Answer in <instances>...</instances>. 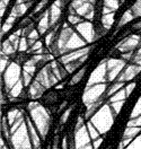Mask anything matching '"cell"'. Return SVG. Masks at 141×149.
<instances>
[{
  "label": "cell",
  "instance_id": "4316f807",
  "mask_svg": "<svg viewBox=\"0 0 141 149\" xmlns=\"http://www.w3.org/2000/svg\"><path fill=\"white\" fill-rule=\"evenodd\" d=\"M14 23H15V17H13V16H9V18L6 20L5 25L2 26V29H1V36H2L5 33H7V32H8V31L10 29V28L13 27Z\"/></svg>",
  "mask_w": 141,
  "mask_h": 149
},
{
  "label": "cell",
  "instance_id": "f35d334b",
  "mask_svg": "<svg viewBox=\"0 0 141 149\" xmlns=\"http://www.w3.org/2000/svg\"><path fill=\"white\" fill-rule=\"evenodd\" d=\"M134 87H135V83H130V84L125 85V91H126L128 97H129V95L132 93V91L134 89Z\"/></svg>",
  "mask_w": 141,
  "mask_h": 149
},
{
  "label": "cell",
  "instance_id": "277c9868",
  "mask_svg": "<svg viewBox=\"0 0 141 149\" xmlns=\"http://www.w3.org/2000/svg\"><path fill=\"white\" fill-rule=\"evenodd\" d=\"M107 89H108V86L106 85V83L87 86L83 94V102L86 105V107H89L90 105L98 102L101 98L105 97Z\"/></svg>",
  "mask_w": 141,
  "mask_h": 149
},
{
  "label": "cell",
  "instance_id": "ba28073f",
  "mask_svg": "<svg viewBox=\"0 0 141 149\" xmlns=\"http://www.w3.org/2000/svg\"><path fill=\"white\" fill-rule=\"evenodd\" d=\"M107 81V60H103L89 76L87 86L105 84Z\"/></svg>",
  "mask_w": 141,
  "mask_h": 149
},
{
  "label": "cell",
  "instance_id": "7402d4cb",
  "mask_svg": "<svg viewBox=\"0 0 141 149\" xmlns=\"http://www.w3.org/2000/svg\"><path fill=\"white\" fill-rule=\"evenodd\" d=\"M125 87V83H122V81H115L112 86H108V89H107V92H106V97L107 98H110L112 95L116 93V92H119L120 89H122Z\"/></svg>",
  "mask_w": 141,
  "mask_h": 149
},
{
  "label": "cell",
  "instance_id": "5b68a950",
  "mask_svg": "<svg viewBox=\"0 0 141 149\" xmlns=\"http://www.w3.org/2000/svg\"><path fill=\"white\" fill-rule=\"evenodd\" d=\"M22 74L23 71L19 63H17L16 61L10 62L8 68L2 74V84H5L6 93H9L11 88L22 79Z\"/></svg>",
  "mask_w": 141,
  "mask_h": 149
},
{
  "label": "cell",
  "instance_id": "603a6c76",
  "mask_svg": "<svg viewBox=\"0 0 141 149\" xmlns=\"http://www.w3.org/2000/svg\"><path fill=\"white\" fill-rule=\"evenodd\" d=\"M113 23H114V13H110V14H105L103 15L102 18V25H103V29L108 31L112 27Z\"/></svg>",
  "mask_w": 141,
  "mask_h": 149
},
{
  "label": "cell",
  "instance_id": "f546056e",
  "mask_svg": "<svg viewBox=\"0 0 141 149\" xmlns=\"http://www.w3.org/2000/svg\"><path fill=\"white\" fill-rule=\"evenodd\" d=\"M85 72H86V69L85 68H83L81 70H79L77 74L71 78V81H70V85L72 86V85H75V84H77V83H79L81 79H83V77H84V74H85Z\"/></svg>",
  "mask_w": 141,
  "mask_h": 149
},
{
  "label": "cell",
  "instance_id": "e575fe53",
  "mask_svg": "<svg viewBox=\"0 0 141 149\" xmlns=\"http://www.w3.org/2000/svg\"><path fill=\"white\" fill-rule=\"evenodd\" d=\"M8 56H5V54H1V74L5 72V70L8 68Z\"/></svg>",
  "mask_w": 141,
  "mask_h": 149
},
{
  "label": "cell",
  "instance_id": "4fadbf2b",
  "mask_svg": "<svg viewBox=\"0 0 141 149\" xmlns=\"http://www.w3.org/2000/svg\"><path fill=\"white\" fill-rule=\"evenodd\" d=\"M141 71V65H126L123 71L119 74V77L116 78V81H122V83H125L128 80H131L134 77H137L138 74H140Z\"/></svg>",
  "mask_w": 141,
  "mask_h": 149
},
{
  "label": "cell",
  "instance_id": "5bb4252c",
  "mask_svg": "<svg viewBox=\"0 0 141 149\" xmlns=\"http://www.w3.org/2000/svg\"><path fill=\"white\" fill-rule=\"evenodd\" d=\"M26 123H27L29 137H31L32 143H33V148L40 149L41 148V139H42V137L40 136L38 131H36L38 129H36V127L33 124V121H32L31 118H26Z\"/></svg>",
  "mask_w": 141,
  "mask_h": 149
},
{
  "label": "cell",
  "instance_id": "ab89813d",
  "mask_svg": "<svg viewBox=\"0 0 141 149\" xmlns=\"http://www.w3.org/2000/svg\"><path fill=\"white\" fill-rule=\"evenodd\" d=\"M102 142H103V139L102 138H98V139H96L93 142V146H94V149H98L99 148V146L102 145Z\"/></svg>",
  "mask_w": 141,
  "mask_h": 149
},
{
  "label": "cell",
  "instance_id": "9c48e42d",
  "mask_svg": "<svg viewBox=\"0 0 141 149\" xmlns=\"http://www.w3.org/2000/svg\"><path fill=\"white\" fill-rule=\"evenodd\" d=\"M35 79L38 80V83H41V84L43 85L45 88H50V87H52L53 85H56L59 81L58 77L52 71L50 63L41 69V71L38 74Z\"/></svg>",
  "mask_w": 141,
  "mask_h": 149
},
{
  "label": "cell",
  "instance_id": "9a60e30c",
  "mask_svg": "<svg viewBox=\"0 0 141 149\" xmlns=\"http://www.w3.org/2000/svg\"><path fill=\"white\" fill-rule=\"evenodd\" d=\"M45 89L47 88L35 79L32 84L28 86V96L32 100H38V98H40L44 94Z\"/></svg>",
  "mask_w": 141,
  "mask_h": 149
},
{
  "label": "cell",
  "instance_id": "8992f818",
  "mask_svg": "<svg viewBox=\"0 0 141 149\" xmlns=\"http://www.w3.org/2000/svg\"><path fill=\"white\" fill-rule=\"evenodd\" d=\"M141 47V37L138 34H132L130 36L123 38L121 42L116 44V50L122 53L128 52H135Z\"/></svg>",
  "mask_w": 141,
  "mask_h": 149
},
{
  "label": "cell",
  "instance_id": "52a82bcc",
  "mask_svg": "<svg viewBox=\"0 0 141 149\" xmlns=\"http://www.w3.org/2000/svg\"><path fill=\"white\" fill-rule=\"evenodd\" d=\"M76 31L79 33V35L87 42V44H90L95 42L99 35L97 34L96 29L94 28L90 22H81L76 25Z\"/></svg>",
  "mask_w": 141,
  "mask_h": 149
},
{
  "label": "cell",
  "instance_id": "6da1fadb",
  "mask_svg": "<svg viewBox=\"0 0 141 149\" xmlns=\"http://www.w3.org/2000/svg\"><path fill=\"white\" fill-rule=\"evenodd\" d=\"M28 110H29L31 119L34 123V125L36 127L40 136L42 137V139H45L49 129H50V122H51L49 112L45 110V107H43L38 102L29 103Z\"/></svg>",
  "mask_w": 141,
  "mask_h": 149
},
{
  "label": "cell",
  "instance_id": "cb8c5ba5",
  "mask_svg": "<svg viewBox=\"0 0 141 149\" xmlns=\"http://www.w3.org/2000/svg\"><path fill=\"white\" fill-rule=\"evenodd\" d=\"M128 98V95H126V91H125V87L120 89L119 92L112 95L110 98H108V103H113V102H119V101H125Z\"/></svg>",
  "mask_w": 141,
  "mask_h": 149
},
{
  "label": "cell",
  "instance_id": "7bdbcfd3",
  "mask_svg": "<svg viewBox=\"0 0 141 149\" xmlns=\"http://www.w3.org/2000/svg\"><path fill=\"white\" fill-rule=\"evenodd\" d=\"M62 149H67V138L63 139V143H62Z\"/></svg>",
  "mask_w": 141,
  "mask_h": 149
},
{
  "label": "cell",
  "instance_id": "d590c367",
  "mask_svg": "<svg viewBox=\"0 0 141 149\" xmlns=\"http://www.w3.org/2000/svg\"><path fill=\"white\" fill-rule=\"evenodd\" d=\"M68 20H69L70 24H72V25H77V24H79V23L83 22V19L80 18L79 16H77V14H71V15L68 17Z\"/></svg>",
  "mask_w": 141,
  "mask_h": 149
},
{
  "label": "cell",
  "instance_id": "484cf974",
  "mask_svg": "<svg viewBox=\"0 0 141 149\" xmlns=\"http://www.w3.org/2000/svg\"><path fill=\"white\" fill-rule=\"evenodd\" d=\"M20 114H22V112L19 111V110H17V109H14V110L9 111L8 115H7V120H8V123H9L10 127L17 121V119L20 116Z\"/></svg>",
  "mask_w": 141,
  "mask_h": 149
},
{
  "label": "cell",
  "instance_id": "8d00e7d4",
  "mask_svg": "<svg viewBox=\"0 0 141 149\" xmlns=\"http://www.w3.org/2000/svg\"><path fill=\"white\" fill-rule=\"evenodd\" d=\"M42 47H43V44H42V42H41V41L38 40V42H36V43H35V44H34L33 47H31L29 49H28V51H29V52H33V53H34V52H36V51H38V50H41Z\"/></svg>",
  "mask_w": 141,
  "mask_h": 149
},
{
  "label": "cell",
  "instance_id": "8fae6325",
  "mask_svg": "<svg viewBox=\"0 0 141 149\" xmlns=\"http://www.w3.org/2000/svg\"><path fill=\"white\" fill-rule=\"evenodd\" d=\"M74 141H75V146L76 149H80L92 143V138H90V134L88 132L87 129V125L85 124L81 128L79 129H75V137H74Z\"/></svg>",
  "mask_w": 141,
  "mask_h": 149
},
{
  "label": "cell",
  "instance_id": "ac0fdd59",
  "mask_svg": "<svg viewBox=\"0 0 141 149\" xmlns=\"http://www.w3.org/2000/svg\"><path fill=\"white\" fill-rule=\"evenodd\" d=\"M140 133H141V127H126V129L123 132L122 138H125V139H134Z\"/></svg>",
  "mask_w": 141,
  "mask_h": 149
},
{
  "label": "cell",
  "instance_id": "ffe728a7",
  "mask_svg": "<svg viewBox=\"0 0 141 149\" xmlns=\"http://www.w3.org/2000/svg\"><path fill=\"white\" fill-rule=\"evenodd\" d=\"M17 50L15 49V47L13 45V43L10 42L9 40H6L2 42V47H1V54H5V56H11L16 52Z\"/></svg>",
  "mask_w": 141,
  "mask_h": 149
},
{
  "label": "cell",
  "instance_id": "1f68e13d",
  "mask_svg": "<svg viewBox=\"0 0 141 149\" xmlns=\"http://www.w3.org/2000/svg\"><path fill=\"white\" fill-rule=\"evenodd\" d=\"M131 10H132V13H133L134 18L141 17V0H137V2L132 6Z\"/></svg>",
  "mask_w": 141,
  "mask_h": 149
},
{
  "label": "cell",
  "instance_id": "d6a6232c",
  "mask_svg": "<svg viewBox=\"0 0 141 149\" xmlns=\"http://www.w3.org/2000/svg\"><path fill=\"white\" fill-rule=\"evenodd\" d=\"M124 102H125V101H119V102L110 103V105H111V107H112V110L115 115H117V114L120 113V111L122 110V106H123V104H124Z\"/></svg>",
  "mask_w": 141,
  "mask_h": 149
},
{
  "label": "cell",
  "instance_id": "d6986e66",
  "mask_svg": "<svg viewBox=\"0 0 141 149\" xmlns=\"http://www.w3.org/2000/svg\"><path fill=\"white\" fill-rule=\"evenodd\" d=\"M24 87H25V86H24V83H23V80L20 79L18 83L11 88V91H10L9 93H8L10 100L22 96V95H23V91H24Z\"/></svg>",
  "mask_w": 141,
  "mask_h": 149
},
{
  "label": "cell",
  "instance_id": "74e56055",
  "mask_svg": "<svg viewBox=\"0 0 141 149\" xmlns=\"http://www.w3.org/2000/svg\"><path fill=\"white\" fill-rule=\"evenodd\" d=\"M71 111H72V107H69L67 111H65V113H63V115L61 116V120H60V122H61V124H63V123H66V121L68 120V118H69V115H70V113H71Z\"/></svg>",
  "mask_w": 141,
  "mask_h": 149
},
{
  "label": "cell",
  "instance_id": "4dcf8cb0",
  "mask_svg": "<svg viewBox=\"0 0 141 149\" xmlns=\"http://www.w3.org/2000/svg\"><path fill=\"white\" fill-rule=\"evenodd\" d=\"M28 49H29V47H28L27 36H22L20 37V41H19L18 51L19 52H25V51H27Z\"/></svg>",
  "mask_w": 141,
  "mask_h": 149
},
{
  "label": "cell",
  "instance_id": "b9f144b4",
  "mask_svg": "<svg viewBox=\"0 0 141 149\" xmlns=\"http://www.w3.org/2000/svg\"><path fill=\"white\" fill-rule=\"evenodd\" d=\"M33 2V0H17V2L16 3H32Z\"/></svg>",
  "mask_w": 141,
  "mask_h": 149
},
{
  "label": "cell",
  "instance_id": "836d02e7",
  "mask_svg": "<svg viewBox=\"0 0 141 149\" xmlns=\"http://www.w3.org/2000/svg\"><path fill=\"white\" fill-rule=\"evenodd\" d=\"M32 78H33V74L23 70V74H22V80L24 83V86L25 87H28L31 85V81H32Z\"/></svg>",
  "mask_w": 141,
  "mask_h": 149
},
{
  "label": "cell",
  "instance_id": "f1b7e54d",
  "mask_svg": "<svg viewBox=\"0 0 141 149\" xmlns=\"http://www.w3.org/2000/svg\"><path fill=\"white\" fill-rule=\"evenodd\" d=\"M138 116H141V97L138 100V102L134 105V107L131 112V119L138 118Z\"/></svg>",
  "mask_w": 141,
  "mask_h": 149
},
{
  "label": "cell",
  "instance_id": "3957f363",
  "mask_svg": "<svg viewBox=\"0 0 141 149\" xmlns=\"http://www.w3.org/2000/svg\"><path fill=\"white\" fill-rule=\"evenodd\" d=\"M9 148L10 149H34L33 143L29 137L26 119L20 124L17 130L10 133L9 139Z\"/></svg>",
  "mask_w": 141,
  "mask_h": 149
},
{
  "label": "cell",
  "instance_id": "d4e9b609",
  "mask_svg": "<svg viewBox=\"0 0 141 149\" xmlns=\"http://www.w3.org/2000/svg\"><path fill=\"white\" fill-rule=\"evenodd\" d=\"M86 125H87V129H88V132H89V134H90V138L93 141H95L96 139H98V138H101V133L98 132V130L96 129L94 127V124L92 123L90 121H88L86 123Z\"/></svg>",
  "mask_w": 141,
  "mask_h": 149
},
{
  "label": "cell",
  "instance_id": "7a4b0ae2",
  "mask_svg": "<svg viewBox=\"0 0 141 149\" xmlns=\"http://www.w3.org/2000/svg\"><path fill=\"white\" fill-rule=\"evenodd\" d=\"M115 118L116 115L114 114L110 103H104L102 107L89 119V121L94 124L101 134H105L112 128Z\"/></svg>",
  "mask_w": 141,
  "mask_h": 149
},
{
  "label": "cell",
  "instance_id": "60d3db41",
  "mask_svg": "<svg viewBox=\"0 0 141 149\" xmlns=\"http://www.w3.org/2000/svg\"><path fill=\"white\" fill-rule=\"evenodd\" d=\"M133 29H135V31H139V32H141V22L137 23V24H134V25H133Z\"/></svg>",
  "mask_w": 141,
  "mask_h": 149
},
{
  "label": "cell",
  "instance_id": "30bf717a",
  "mask_svg": "<svg viewBox=\"0 0 141 149\" xmlns=\"http://www.w3.org/2000/svg\"><path fill=\"white\" fill-rule=\"evenodd\" d=\"M126 67V61L123 59H107V80L113 81Z\"/></svg>",
  "mask_w": 141,
  "mask_h": 149
},
{
  "label": "cell",
  "instance_id": "7c38bea8",
  "mask_svg": "<svg viewBox=\"0 0 141 149\" xmlns=\"http://www.w3.org/2000/svg\"><path fill=\"white\" fill-rule=\"evenodd\" d=\"M90 50H92L90 47H83V49H79V50H76V51H72V52H69L67 54L61 56L60 62L62 65H68L70 62H75L77 60H79L81 56H86V54H89L90 53Z\"/></svg>",
  "mask_w": 141,
  "mask_h": 149
},
{
  "label": "cell",
  "instance_id": "44dd1931",
  "mask_svg": "<svg viewBox=\"0 0 141 149\" xmlns=\"http://www.w3.org/2000/svg\"><path fill=\"white\" fill-rule=\"evenodd\" d=\"M134 18V16H133V13H132L131 9L126 10L124 14L122 15V17L121 19L119 20V24H117V26H116V29H120V28L124 26L125 24H128V23H130L132 19Z\"/></svg>",
  "mask_w": 141,
  "mask_h": 149
},
{
  "label": "cell",
  "instance_id": "e0dca14e",
  "mask_svg": "<svg viewBox=\"0 0 141 149\" xmlns=\"http://www.w3.org/2000/svg\"><path fill=\"white\" fill-rule=\"evenodd\" d=\"M50 28H51V19H50V11L47 10L45 14H43V16L40 19L38 31L41 35H43Z\"/></svg>",
  "mask_w": 141,
  "mask_h": 149
},
{
  "label": "cell",
  "instance_id": "83f0119b",
  "mask_svg": "<svg viewBox=\"0 0 141 149\" xmlns=\"http://www.w3.org/2000/svg\"><path fill=\"white\" fill-rule=\"evenodd\" d=\"M125 149H141V133L132 140L131 143Z\"/></svg>",
  "mask_w": 141,
  "mask_h": 149
},
{
  "label": "cell",
  "instance_id": "2e32d148",
  "mask_svg": "<svg viewBox=\"0 0 141 149\" xmlns=\"http://www.w3.org/2000/svg\"><path fill=\"white\" fill-rule=\"evenodd\" d=\"M63 7V0H56V2L51 6V8L49 9L50 11V19H51V27L54 26L56 22L60 18V14H61V9Z\"/></svg>",
  "mask_w": 141,
  "mask_h": 149
}]
</instances>
